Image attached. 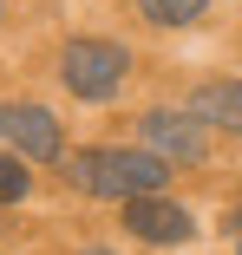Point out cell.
Segmentation results:
<instances>
[{"label":"cell","instance_id":"1","mask_svg":"<svg viewBox=\"0 0 242 255\" xmlns=\"http://www.w3.org/2000/svg\"><path fill=\"white\" fill-rule=\"evenodd\" d=\"M66 177H72V190H85V196H118V203H131V196H157L164 177H170V164H157L151 150H79Z\"/></svg>","mask_w":242,"mask_h":255},{"label":"cell","instance_id":"2","mask_svg":"<svg viewBox=\"0 0 242 255\" xmlns=\"http://www.w3.org/2000/svg\"><path fill=\"white\" fill-rule=\"evenodd\" d=\"M124 72H131V53L112 39H72L66 46V85L79 98H112L124 85Z\"/></svg>","mask_w":242,"mask_h":255},{"label":"cell","instance_id":"3","mask_svg":"<svg viewBox=\"0 0 242 255\" xmlns=\"http://www.w3.org/2000/svg\"><path fill=\"white\" fill-rule=\"evenodd\" d=\"M144 150H151L157 164H203V125L183 118V112H144Z\"/></svg>","mask_w":242,"mask_h":255},{"label":"cell","instance_id":"4","mask_svg":"<svg viewBox=\"0 0 242 255\" xmlns=\"http://www.w3.org/2000/svg\"><path fill=\"white\" fill-rule=\"evenodd\" d=\"M0 137H7L20 157H33V164H53L59 157V118L46 112V105H0Z\"/></svg>","mask_w":242,"mask_h":255},{"label":"cell","instance_id":"5","mask_svg":"<svg viewBox=\"0 0 242 255\" xmlns=\"http://www.w3.org/2000/svg\"><path fill=\"white\" fill-rule=\"evenodd\" d=\"M124 223H131V236H144V242H190V210H177V203H157V196H131L124 203Z\"/></svg>","mask_w":242,"mask_h":255},{"label":"cell","instance_id":"6","mask_svg":"<svg viewBox=\"0 0 242 255\" xmlns=\"http://www.w3.org/2000/svg\"><path fill=\"white\" fill-rule=\"evenodd\" d=\"M183 118L216 125V131H242V85H236V79H210V85H197Z\"/></svg>","mask_w":242,"mask_h":255},{"label":"cell","instance_id":"7","mask_svg":"<svg viewBox=\"0 0 242 255\" xmlns=\"http://www.w3.org/2000/svg\"><path fill=\"white\" fill-rule=\"evenodd\" d=\"M144 20H157V26H197L210 0H137Z\"/></svg>","mask_w":242,"mask_h":255},{"label":"cell","instance_id":"8","mask_svg":"<svg viewBox=\"0 0 242 255\" xmlns=\"http://www.w3.org/2000/svg\"><path fill=\"white\" fill-rule=\"evenodd\" d=\"M26 183H33V177H26V164L0 150V203H20V196H26Z\"/></svg>","mask_w":242,"mask_h":255},{"label":"cell","instance_id":"9","mask_svg":"<svg viewBox=\"0 0 242 255\" xmlns=\"http://www.w3.org/2000/svg\"><path fill=\"white\" fill-rule=\"evenodd\" d=\"M85 255H112V249H85Z\"/></svg>","mask_w":242,"mask_h":255},{"label":"cell","instance_id":"10","mask_svg":"<svg viewBox=\"0 0 242 255\" xmlns=\"http://www.w3.org/2000/svg\"><path fill=\"white\" fill-rule=\"evenodd\" d=\"M236 255H242V236H236Z\"/></svg>","mask_w":242,"mask_h":255}]
</instances>
